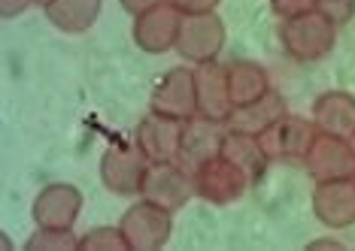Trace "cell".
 Listing matches in <instances>:
<instances>
[{"label":"cell","mask_w":355,"mask_h":251,"mask_svg":"<svg viewBox=\"0 0 355 251\" xmlns=\"http://www.w3.org/2000/svg\"><path fill=\"white\" fill-rule=\"evenodd\" d=\"M279 46L292 61L313 64L334 52L337 46V24H331L325 15L310 10L301 15L279 21Z\"/></svg>","instance_id":"cell-1"},{"label":"cell","mask_w":355,"mask_h":251,"mask_svg":"<svg viewBox=\"0 0 355 251\" xmlns=\"http://www.w3.org/2000/svg\"><path fill=\"white\" fill-rule=\"evenodd\" d=\"M119 227H122L131 251H158L173 236V212L140 197L125 209V215L119 218Z\"/></svg>","instance_id":"cell-2"},{"label":"cell","mask_w":355,"mask_h":251,"mask_svg":"<svg viewBox=\"0 0 355 251\" xmlns=\"http://www.w3.org/2000/svg\"><path fill=\"white\" fill-rule=\"evenodd\" d=\"M228 30L225 21L219 19V12H198V15H182V28L176 37L173 52L185 58L191 67L207 61H219V52L225 48Z\"/></svg>","instance_id":"cell-3"},{"label":"cell","mask_w":355,"mask_h":251,"mask_svg":"<svg viewBox=\"0 0 355 251\" xmlns=\"http://www.w3.org/2000/svg\"><path fill=\"white\" fill-rule=\"evenodd\" d=\"M143 200H152V203L171 209L176 215L180 209H185V203H191V197H198L195 191V173L185 169L180 160H164V164H149L146 179H143L140 188Z\"/></svg>","instance_id":"cell-4"},{"label":"cell","mask_w":355,"mask_h":251,"mask_svg":"<svg viewBox=\"0 0 355 251\" xmlns=\"http://www.w3.org/2000/svg\"><path fill=\"white\" fill-rule=\"evenodd\" d=\"M146 169L149 160L137 149V142H116L101 158V182L119 197H140Z\"/></svg>","instance_id":"cell-5"},{"label":"cell","mask_w":355,"mask_h":251,"mask_svg":"<svg viewBox=\"0 0 355 251\" xmlns=\"http://www.w3.org/2000/svg\"><path fill=\"white\" fill-rule=\"evenodd\" d=\"M149 109L171 115L180 121H189L198 115V85H195V67H171L155 82L149 94Z\"/></svg>","instance_id":"cell-6"},{"label":"cell","mask_w":355,"mask_h":251,"mask_svg":"<svg viewBox=\"0 0 355 251\" xmlns=\"http://www.w3.org/2000/svg\"><path fill=\"white\" fill-rule=\"evenodd\" d=\"M249 176L237 164H231L225 155L207 160L204 167L195 169V191L200 200L213 206H231L249 191Z\"/></svg>","instance_id":"cell-7"},{"label":"cell","mask_w":355,"mask_h":251,"mask_svg":"<svg viewBox=\"0 0 355 251\" xmlns=\"http://www.w3.org/2000/svg\"><path fill=\"white\" fill-rule=\"evenodd\" d=\"M316 136L319 127L313 124V118L282 115L277 124L258 136V142H261L264 155L270 160H304Z\"/></svg>","instance_id":"cell-8"},{"label":"cell","mask_w":355,"mask_h":251,"mask_svg":"<svg viewBox=\"0 0 355 251\" xmlns=\"http://www.w3.org/2000/svg\"><path fill=\"white\" fill-rule=\"evenodd\" d=\"M182 124L185 121L161 115V112H146L134 127V142L137 149L146 155L149 164H164V160L180 158V142H182Z\"/></svg>","instance_id":"cell-9"},{"label":"cell","mask_w":355,"mask_h":251,"mask_svg":"<svg viewBox=\"0 0 355 251\" xmlns=\"http://www.w3.org/2000/svg\"><path fill=\"white\" fill-rule=\"evenodd\" d=\"M304 167L313 182L331 179H355V149L343 136L319 133L304 158Z\"/></svg>","instance_id":"cell-10"},{"label":"cell","mask_w":355,"mask_h":251,"mask_svg":"<svg viewBox=\"0 0 355 251\" xmlns=\"http://www.w3.org/2000/svg\"><path fill=\"white\" fill-rule=\"evenodd\" d=\"M182 28V12L167 0V3L134 15V43L146 55H164L176 48V37Z\"/></svg>","instance_id":"cell-11"},{"label":"cell","mask_w":355,"mask_h":251,"mask_svg":"<svg viewBox=\"0 0 355 251\" xmlns=\"http://www.w3.org/2000/svg\"><path fill=\"white\" fill-rule=\"evenodd\" d=\"M225 136H228V124L216 118H204L195 115L182 124V142H180V164L185 169L195 173L198 167H204L207 160L219 158L222 155V145Z\"/></svg>","instance_id":"cell-12"},{"label":"cell","mask_w":355,"mask_h":251,"mask_svg":"<svg viewBox=\"0 0 355 251\" xmlns=\"http://www.w3.org/2000/svg\"><path fill=\"white\" fill-rule=\"evenodd\" d=\"M313 215L331 230H343L355 224V179L313 182Z\"/></svg>","instance_id":"cell-13"},{"label":"cell","mask_w":355,"mask_h":251,"mask_svg":"<svg viewBox=\"0 0 355 251\" xmlns=\"http://www.w3.org/2000/svg\"><path fill=\"white\" fill-rule=\"evenodd\" d=\"M83 212V191L70 182H52L40 188L31 206L37 227H73Z\"/></svg>","instance_id":"cell-14"},{"label":"cell","mask_w":355,"mask_h":251,"mask_svg":"<svg viewBox=\"0 0 355 251\" xmlns=\"http://www.w3.org/2000/svg\"><path fill=\"white\" fill-rule=\"evenodd\" d=\"M195 85H198V115L228 121V115L234 112L231 88H228V67L219 61L198 64Z\"/></svg>","instance_id":"cell-15"},{"label":"cell","mask_w":355,"mask_h":251,"mask_svg":"<svg viewBox=\"0 0 355 251\" xmlns=\"http://www.w3.org/2000/svg\"><path fill=\"white\" fill-rule=\"evenodd\" d=\"M313 124L319 133L343 136L349 140L355 133V97L349 91H325L313 100Z\"/></svg>","instance_id":"cell-16"},{"label":"cell","mask_w":355,"mask_h":251,"mask_svg":"<svg viewBox=\"0 0 355 251\" xmlns=\"http://www.w3.org/2000/svg\"><path fill=\"white\" fill-rule=\"evenodd\" d=\"M282 115H288V106L282 100V94H277L270 88L264 97H258L252 103H243V106H234V112L228 115V131H240V133H252L261 136L268 127H273Z\"/></svg>","instance_id":"cell-17"},{"label":"cell","mask_w":355,"mask_h":251,"mask_svg":"<svg viewBox=\"0 0 355 251\" xmlns=\"http://www.w3.org/2000/svg\"><path fill=\"white\" fill-rule=\"evenodd\" d=\"M101 6L103 0H52L43 12L52 28H58L61 34L79 37L94 28V21L101 19Z\"/></svg>","instance_id":"cell-18"},{"label":"cell","mask_w":355,"mask_h":251,"mask_svg":"<svg viewBox=\"0 0 355 251\" xmlns=\"http://www.w3.org/2000/svg\"><path fill=\"white\" fill-rule=\"evenodd\" d=\"M225 67H228V88H231L234 106L252 103V100H258V97H264L270 91V76L258 61L237 58V61L225 64Z\"/></svg>","instance_id":"cell-19"},{"label":"cell","mask_w":355,"mask_h":251,"mask_svg":"<svg viewBox=\"0 0 355 251\" xmlns=\"http://www.w3.org/2000/svg\"><path fill=\"white\" fill-rule=\"evenodd\" d=\"M222 155L231 160V164H237L243 173L249 176V182H258L264 173H268L270 167V158L264 155L261 142H258V136L252 133H240V131H228L225 136V145H222Z\"/></svg>","instance_id":"cell-20"},{"label":"cell","mask_w":355,"mask_h":251,"mask_svg":"<svg viewBox=\"0 0 355 251\" xmlns=\"http://www.w3.org/2000/svg\"><path fill=\"white\" fill-rule=\"evenodd\" d=\"M25 251H79L73 227H37L25 242Z\"/></svg>","instance_id":"cell-21"},{"label":"cell","mask_w":355,"mask_h":251,"mask_svg":"<svg viewBox=\"0 0 355 251\" xmlns=\"http://www.w3.org/2000/svg\"><path fill=\"white\" fill-rule=\"evenodd\" d=\"M79 251H131L119 224H101L79 236Z\"/></svg>","instance_id":"cell-22"},{"label":"cell","mask_w":355,"mask_h":251,"mask_svg":"<svg viewBox=\"0 0 355 251\" xmlns=\"http://www.w3.org/2000/svg\"><path fill=\"white\" fill-rule=\"evenodd\" d=\"M316 12H322L331 24L343 28L355 15V0H316Z\"/></svg>","instance_id":"cell-23"},{"label":"cell","mask_w":355,"mask_h":251,"mask_svg":"<svg viewBox=\"0 0 355 251\" xmlns=\"http://www.w3.org/2000/svg\"><path fill=\"white\" fill-rule=\"evenodd\" d=\"M270 10L277 12L279 19H292V15L316 10V0H270Z\"/></svg>","instance_id":"cell-24"},{"label":"cell","mask_w":355,"mask_h":251,"mask_svg":"<svg viewBox=\"0 0 355 251\" xmlns=\"http://www.w3.org/2000/svg\"><path fill=\"white\" fill-rule=\"evenodd\" d=\"M182 15H198V12H216L222 0H171Z\"/></svg>","instance_id":"cell-25"},{"label":"cell","mask_w":355,"mask_h":251,"mask_svg":"<svg viewBox=\"0 0 355 251\" xmlns=\"http://www.w3.org/2000/svg\"><path fill=\"white\" fill-rule=\"evenodd\" d=\"M119 3H122V10L128 15H140V12H146V10H155V6L167 3V0H119Z\"/></svg>","instance_id":"cell-26"},{"label":"cell","mask_w":355,"mask_h":251,"mask_svg":"<svg viewBox=\"0 0 355 251\" xmlns=\"http://www.w3.org/2000/svg\"><path fill=\"white\" fill-rule=\"evenodd\" d=\"M28 6H34V0H0V15H3V19H15V15H21Z\"/></svg>","instance_id":"cell-27"},{"label":"cell","mask_w":355,"mask_h":251,"mask_svg":"<svg viewBox=\"0 0 355 251\" xmlns=\"http://www.w3.org/2000/svg\"><path fill=\"white\" fill-rule=\"evenodd\" d=\"M306 248H337V251H340V248H346L343 245V242L340 239H337V236H319V239H313V242H306Z\"/></svg>","instance_id":"cell-28"},{"label":"cell","mask_w":355,"mask_h":251,"mask_svg":"<svg viewBox=\"0 0 355 251\" xmlns=\"http://www.w3.org/2000/svg\"><path fill=\"white\" fill-rule=\"evenodd\" d=\"M12 248H15V245H12V239L3 233V251H12Z\"/></svg>","instance_id":"cell-29"},{"label":"cell","mask_w":355,"mask_h":251,"mask_svg":"<svg viewBox=\"0 0 355 251\" xmlns=\"http://www.w3.org/2000/svg\"><path fill=\"white\" fill-rule=\"evenodd\" d=\"M49 3H52V0H34V6H43V10H46Z\"/></svg>","instance_id":"cell-30"},{"label":"cell","mask_w":355,"mask_h":251,"mask_svg":"<svg viewBox=\"0 0 355 251\" xmlns=\"http://www.w3.org/2000/svg\"><path fill=\"white\" fill-rule=\"evenodd\" d=\"M349 142H352V149H355V133H352V136H349Z\"/></svg>","instance_id":"cell-31"}]
</instances>
